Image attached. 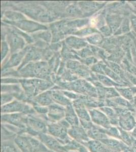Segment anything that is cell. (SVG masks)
<instances>
[{
	"label": "cell",
	"mask_w": 136,
	"mask_h": 152,
	"mask_svg": "<svg viewBox=\"0 0 136 152\" xmlns=\"http://www.w3.org/2000/svg\"><path fill=\"white\" fill-rule=\"evenodd\" d=\"M68 129L60 122L48 123L47 125V133L56 138L64 145L72 140L68 134Z\"/></svg>",
	"instance_id": "6da1fadb"
},
{
	"label": "cell",
	"mask_w": 136,
	"mask_h": 152,
	"mask_svg": "<svg viewBox=\"0 0 136 152\" xmlns=\"http://www.w3.org/2000/svg\"><path fill=\"white\" fill-rule=\"evenodd\" d=\"M37 137L51 152H68L62 143L48 133H41L38 135Z\"/></svg>",
	"instance_id": "7a4b0ae2"
},
{
	"label": "cell",
	"mask_w": 136,
	"mask_h": 152,
	"mask_svg": "<svg viewBox=\"0 0 136 152\" xmlns=\"http://www.w3.org/2000/svg\"><path fill=\"white\" fill-rule=\"evenodd\" d=\"M68 134L72 140L81 143H83L90 140L87 132L81 125L71 126L68 129Z\"/></svg>",
	"instance_id": "3957f363"
},
{
	"label": "cell",
	"mask_w": 136,
	"mask_h": 152,
	"mask_svg": "<svg viewBox=\"0 0 136 152\" xmlns=\"http://www.w3.org/2000/svg\"><path fill=\"white\" fill-rule=\"evenodd\" d=\"M90 117L91 122L96 126L105 129H108L110 127V124L107 118L97 111H91Z\"/></svg>",
	"instance_id": "277c9868"
},
{
	"label": "cell",
	"mask_w": 136,
	"mask_h": 152,
	"mask_svg": "<svg viewBox=\"0 0 136 152\" xmlns=\"http://www.w3.org/2000/svg\"><path fill=\"white\" fill-rule=\"evenodd\" d=\"M14 142L21 152H33L26 134L17 135Z\"/></svg>",
	"instance_id": "5b68a950"
},
{
	"label": "cell",
	"mask_w": 136,
	"mask_h": 152,
	"mask_svg": "<svg viewBox=\"0 0 136 152\" xmlns=\"http://www.w3.org/2000/svg\"><path fill=\"white\" fill-rule=\"evenodd\" d=\"M90 152H110L112 150L99 140H90L82 144Z\"/></svg>",
	"instance_id": "8992f818"
},
{
	"label": "cell",
	"mask_w": 136,
	"mask_h": 152,
	"mask_svg": "<svg viewBox=\"0 0 136 152\" xmlns=\"http://www.w3.org/2000/svg\"><path fill=\"white\" fill-rule=\"evenodd\" d=\"M87 133L90 139L93 140L101 141L104 139L107 138L105 130L94 124L91 128L87 131Z\"/></svg>",
	"instance_id": "52a82bcc"
},
{
	"label": "cell",
	"mask_w": 136,
	"mask_h": 152,
	"mask_svg": "<svg viewBox=\"0 0 136 152\" xmlns=\"http://www.w3.org/2000/svg\"><path fill=\"white\" fill-rule=\"evenodd\" d=\"M29 142L31 143L33 152H46L50 151L41 141L36 137H33L26 134Z\"/></svg>",
	"instance_id": "ba28073f"
},
{
	"label": "cell",
	"mask_w": 136,
	"mask_h": 152,
	"mask_svg": "<svg viewBox=\"0 0 136 152\" xmlns=\"http://www.w3.org/2000/svg\"><path fill=\"white\" fill-rule=\"evenodd\" d=\"M1 152H21L16 145L14 140H5L1 142Z\"/></svg>",
	"instance_id": "9c48e42d"
},
{
	"label": "cell",
	"mask_w": 136,
	"mask_h": 152,
	"mask_svg": "<svg viewBox=\"0 0 136 152\" xmlns=\"http://www.w3.org/2000/svg\"><path fill=\"white\" fill-rule=\"evenodd\" d=\"M51 152V151H46V152Z\"/></svg>",
	"instance_id": "30bf717a"
},
{
	"label": "cell",
	"mask_w": 136,
	"mask_h": 152,
	"mask_svg": "<svg viewBox=\"0 0 136 152\" xmlns=\"http://www.w3.org/2000/svg\"></svg>",
	"instance_id": "8fae6325"
}]
</instances>
